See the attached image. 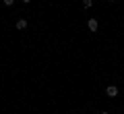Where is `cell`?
Listing matches in <instances>:
<instances>
[{"instance_id": "277c9868", "label": "cell", "mask_w": 124, "mask_h": 114, "mask_svg": "<svg viewBox=\"0 0 124 114\" xmlns=\"http://www.w3.org/2000/svg\"><path fill=\"white\" fill-rule=\"evenodd\" d=\"M91 4H93V0H83V6H85V9H91Z\"/></svg>"}, {"instance_id": "3957f363", "label": "cell", "mask_w": 124, "mask_h": 114, "mask_svg": "<svg viewBox=\"0 0 124 114\" xmlns=\"http://www.w3.org/2000/svg\"><path fill=\"white\" fill-rule=\"evenodd\" d=\"M25 27H27V21L25 19H19L17 21V29H25Z\"/></svg>"}, {"instance_id": "6da1fadb", "label": "cell", "mask_w": 124, "mask_h": 114, "mask_svg": "<svg viewBox=\"0 0 124 114\" xmlns=\"http://www.w3.org/2000/svg\"><path fill=\"white\" fill-rule=\"evenodd\" d=\"M106 93H108L110 97H116V96H118V87H116V85H110V87L106 89Z\"/></svg>"}, {"instance_id": "8992f818", "label": "cell", "mask_w": 124, "mask_h": 114, "mask_svg": "<svg viewBox=\"0 0 124 114\" xmlns=\"http://www.w3.org/2000/svg\"><path fill=\"white\" fill-rule=\"evenodd\" d=\"M23 2H27V4H29V2H31V0H23Z\"/></svg>"}, {"instance_id": "ba28073f", "label": "cell", "mask_w": 124, "mask_h": 114, "mask_svg": "<svg viewBox=\"0 0 124 114\" xmlns=\"http://www.w3.org/2000/svg\"><path fill=\"white\" fill-rule=\"evenodd\" d=\"M110 2H116V0H110Z\"/></svg>"}, {"instance_id": "7a4b0ae2", "label": "cell", "mask_w": 124, "mask_h": 114, "mask_svg": "<svg viewBox=\"0 0 124 114\" xmlns=\"http://www.w3.org/2000/svg\"><path fill=\"white\" fill-rule=\"evenodd\" d=\"M87 27H89V29H91V31H97V27H99V23L95 21V19H89V21H87Z\"/></svg>"}, {"instance_id": "52a82bcc", "label": "cell", "mask_w": 124, "mask_h": 114, "mask_svg": "<svg viewBox=\"0 0 124 114\" xmlns=\"http://www.w3.org/2000/svg\"><path fill=\"white\" fill-rule=\"evenodd\" d=\"M101 114H110V112H101Z\"/></svg>"}, {"instance_id": "5b68a950", "label": "cell", "mask_w": 124, "mask_h": 114, "mask_svg": "<svg viewBox=\"0 0 124 114\" xmlns=\"http://www.w3.org/2000/svg\"><path fill=\"white\" fill-rule=\"evenodd\" d=\"M2 2H4L6 6H13V2H15V0H2Z\"/></svg>"}]
</instances>
